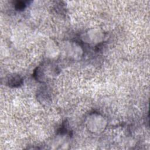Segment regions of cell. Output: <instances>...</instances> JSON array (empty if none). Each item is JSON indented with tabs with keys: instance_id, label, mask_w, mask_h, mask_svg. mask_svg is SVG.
<instances>
[{
	"instance_id": "cell-1",
	"label": "cell",
	"mask_w": 150,
	"mask_h": 150,
	"mask_svg": "<svg viewBox=\"0 0 150 150\" xmlns=\"http://www.w3.org/2000/svg\"><path fill=\"white\" fill-rule=\"evenodd\" d=\"M22 79L18 75L11 77L8 80V85L13 87H17L22 84Z\"/></svg>"
},
{
	"instance_id": "cell-2",
	"label": "cell",
	"mask_w": 150,
	"mask_h": 150,
	"mask_svg": "<svg viewBox=\"0 0 150 150\" xmlns=\"http://www.w3.org/2000/svg\"><path fill=\"white\" fill-rule=\"evenodd\" d=\"M26 7V4L22 1H18L15 4V8L18 10H23Z\"/></svg>"
}]
</instances>
